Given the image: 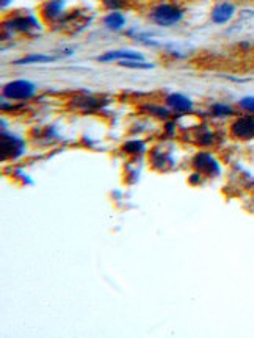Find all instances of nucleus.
I'll list each match as a JSON object with an SVG mask.
<instances>
[{
  "mask_svg": "<svg viewBox=\"0 0 254 338\" xmlns=\"http://www.w3.org/2000/svg\"><path fill=\"white\" fill-rule=\"evenodd\" d=\"M184 13L174 5H160L152 11V19L160 25H173L182 19Z\"/></svg>",
  "mask_w": 254,
  "mask_h": 338,
  "instance_id": "obj_1",
  "label": "nucleus"
},
{
  "mask_svg": "<svg viewBox=\"0 0 254 338\" xmlns=\"http://www.w3.org/2000/svg\"><path fill=\"white\" fill-rule=\"evenodd\" d=\"M4 94L10 99H29L35 94V85L27 80H15L5 85Z\"/></svg>",
  "mask_w": 254,
  "mask_h": 338,
  "instance_id": "obj_2",
  "label": "nucleus"
},
{
  "mask_svg": "<svg viewBox=\"0 0 254 338\" xmlns=\"http://www.w3.org/2000/svg\"><path fill=\"white\" fill-rule=\"evenodd\" d=\"M232 133L240 140H251V138H254V119L240 118L232 125Z\"/></svg>",
  "mask_w": 254,
  "mask_h": 338,
  "instance_id": "obj_3",
  "label": "nucleus"
},
{
  "mask_svg": "<svg viewBox=\"0 0 254 338\" xmlns=\"http://www.w3.org/2000/svg\"><path fill=\"white\" fill-rule=\"evenodd\" d=\"M195 165L199 171L209 174V175H216L220 172V166L209 154H199L195 158Z\"/></svg>",
  "mask_w": 254,
  "mask_h": 338,
  "instance_id": "obj_4",
  "label": "nucleus"
},
{
  "mask_svg": "<svg viewBox=\"0 0 254 338\" xmlns=\"http://www.w3.org/2000/svg\"><path fill=\"white\" fill-rule=\"evenodd\" d=\"M22 152V141L18 140L15 136H7L4 135L2 136V155L4 158L7 157H16Z\"/></svg>",
  "mask_w": 254,
  "mask_h": 338,
  "instance_id": "obj_5",
  "label": "nucleus"
},
{
  "mask_svg": "<svg viewBox=\"0 0 254 338\" xmlns=\"http://www.w3.org/2000/svg\"><path fill=\"white\" fill-rule=\"evenodd\" d=\"M234 16V5L231 4H220L212 11V19L216 24H224Z\"/></svg>",
  "mask_w": 254,
  "mask_h": 338,
  "instance_id": "obj_6",
  "label": "nucleus"
},
{
  "mask_svg": "<svg viewBox=\"0 0 254 338\" xmlns=\"http://www.w3.org/2000/svg\"><path fill=\"white\" fill-rule=\"evenodd\" d=\"M143 60V55L134 52V50H113L107 52L105 55L99 57V61H110V60Z\"/></svg>",
  "mask_w": 254,
  "mask_h": 338,
  "instance_id": "obj_7",
  "label": "nucleus"
},
{
  "mask_svg": "<svg viewBox=\"0 0 254 338\" xmlns=\"http://www.w3.org/2000/svg\"><path fill=\"white\" fill-rule=\"evenodd\" d=\"M168 105L177 111H190L193 104L191 100L182 94H171L168 97Z\"/></svg>",
  "mask_w": 254,
  "mask_h": 338,
  "instance_id": "obj_8",
  "label": "nucleus"
},
{
  "mask_svg": "<svg viewBox=\"0 0 254 338\" xmlns=\"http://www.w3.org/2000/svg\"><path fill=\"white\" fill-rule=\"evenodd\" d=\"M62 8H63V0H49V2L43 7V11H44L43 15L47 19H55L60 16Z\"/></svg>",
  "mask_w": 254,
  "mask_h": 338,
  "instance_id": "obj_9",
  "label": "nucleus"
},
{
  "mask_svg": "<svg viewBox=\"0 0 254 338\" xmlns=\"http://www.w3.org/2000/svg\"><path fill=\"white\" fill-rule=\"evenodd\" d=\"M7 25L11 29H15V30H19V32H29L30 29L35 27L36 22H35L33 18L27 16V18H16L13 21H10Z\"/></svg>",
  "mask_w": 254,
  "mask_h": 338,
  "instance_id": "obj_10",
  "label": "nucleus"
},
{
  "mask_svg": "<svg viewBox=\"0 0 254 338\" xmlns=\"http://www.w3.org/2000/svg\"><path fill=\"white\" fill-rule=\"evenodd\" d=\"M104 22L107 24V27H110V29H113V30H118V29H121L124 25V16L121 15V13H110L105 19H104Z\"/></svg>",
  "mask_w": 254,
  "mask_h": 338,
  "instance_id": "obj_11",
  "label": "nucleus"
},
{
  "mask_svg": "<svg viewBox=\"0 0 254 338\" xmlns=\"http://www.w3.org/2000/svg\"><path fill=\"white\" fill-rule=\"evenodd\" d=\"M54 57L49 55H29L26 58H22L19 61H16L18 65H29V63H46V61H54Z\"/></svg>",
  "mask_w": 254,
  "mask_h": 338,
  "instance_id": "obj_12",
  "label": "nucleus"
},
{
  "mask_svg": "<svg viewBox=\"0 0 254 338\" xmlns=\"http://www.w3.org/2000/svg\"><path fill=\"white\" fill-rule=\"evenodd\" d=\"M119 65L126 66V68H140V69L152 68V65H148V63H141V60H124V61H121Z\"/></svg>",
  "mask_w": 254,
  "mask_h": 338,
  "instance_id": "obj_13",
  "label": "nucleus"
},
{
  "mask_svg": "<svg viewBox=\"0 0 254 338\" xmlns=\"http://www.w3.org/2000/svg\"><path fill=\"white\" fill-rule=\"evenodd\" d=\"M212 111H213V115H216V116H229V115H232V110L229 108L227 105H221V104L213 105Z\"/></svg>",
  "mask_w": 254,
  "mask_h": 338,
  "instance_id": "obj_14",
  "label": "nucleus"
},
{
  "mask_svg": "<svg viewBox=\"0 0 254 338\" xmlns=\"http://www.w3.org/2000/svg\"><path fill=\"white\" fill-rule=\"evenodd\" d=\"M143 149H144V146L140 141H129L124 146V150H126V152H129V154H138V152H141Z\"/></svg>",
  "mask_w": 254,
  "mask_h": 338,
  "instance_id": "obj_15",
  "label": "nucleus"
},
{
  "mask_svg": "<svg viewBox=\"0 0 254 338\" xmlns=\"http://www.w3.org/2000/svg\"><path fill=\"white\" fill-rule=\"evenodd\" d=\"M104 5L108 8H121L126 5V0H104Z\"/></svg>",
  "mask_w": 254,
  "mask_h": 338,
  "instance_id": "obj_16",
  "label": "nucleus"
},
{
  "mask_svg": "<svg viewBox=\"0 0 254 338\" xmlns=\"http://www.w3.org/2000/svg\"><path fill=\"white\" fill-rule=\"evenodd\" d=\"M241 107L249 111H254V97H245L241 100Z\"/></svg>",
  "mask_w": 254,
  "mask_h": 338,
  "instance_id": "obj_17",
  "label": "nucleus"
}]
</instances>
